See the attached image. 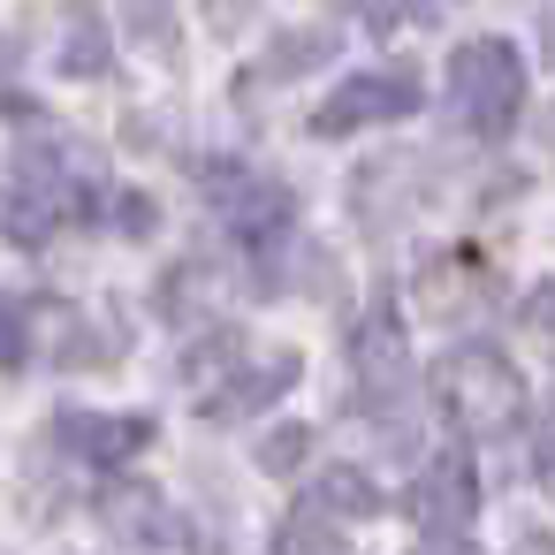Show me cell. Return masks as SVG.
Masks as SVG:
<instances>
[{"label": "cell", "instance_id": "5", "mask_svg": "<svg viewBox=\"0 0 555 555\" xmlns=\"http://www.w3.org/2000/svg\"><path fill=\"white\" fill-rule=\"evenodd\" d=\"M411 517L426 525V540H464V532H472V517H479V479H472V456H464V449L426 456V472L411 479Z\"/></svg>", "mask_w": 555, "mask_h": 555}, {"label": "cell", "instance_id": "6", "mask_svg": "<svg viewBox=\"0 0 555 555\" xmlns=\"http://www.w3.org/2000/svg\"><path fill=\"white\" fill-rule=\"evenodd\" d=\"M206 191H214V206L229 214V229H236L244 244H274V236L289 229V191H282L274 176H251V168L214 160V168H206Z\"/></svg>", "mask_w": 555, "mask_h": 555}, {"label": "cell", "instance_id": "15", "mask_svg": "<svg viewBox=\"0 0 555 555\" xmlns=\"http://www.w3.org/2000/svg\"><path fill=\"white\" fill-rule=\"evenodd\" d=\"M411 555H472V547H464V540H418Z\"/></svg>", "mask_w": 555, "mask_h": 555}, {"label": "cell", "instance_id": "13", "mask_svg": "<svg viewBox=\"0 0 555 555\" xmlns=\"http://www.w3.org/2000/svg\"><path fill=\"white\" fill-rule=\"evenodd\" d=\"M31 350V327H24V305L16 297H0V373H16Z\"/></svg>", "mask_w": 555, "mask_h": 555}, {"label": "cell", "instance_id": "14", "mask_svg": "<svg viewBox=\"0 0 555 555\" xmlns=\"http://www.w3.org/2000/svg\"><path fill=\"white\" fill-rule=\"evenodd\" d=\"M305 449H312V426H282V434L259 449V464H267V472H297V464H305Z\"/></svg>", "mask_w": 555, "mask_h": 555}, {"label": "cell", "instance_id": "4", "mask_svg": "<svg viewBox=\"0 0 555 555\" xmlns=\"http://www.w3.org/2000/svg\"><path fill=\"white\" fill-rule=\"evenodd\" d=\"M403 115H418V77L411 69H365V77H350L320 100L312 138H350L365 122H403Z\"/></svg>", "mask_w": 555, "mask_h": 555}, {"label": "cell", "instance_id": "7", "mask_svg": "<svg viewBox=\"0 0 555 555\" xmlns=\"http://www.w3.org/2000/svg\"><path fill=\"white\" fill-rule=\"evenodd\" d=\"M153 434L160 426L145 411H62V449L85 456V464H100V472H115L138 449H153Z\"/></svg>", "mask_w": 555, "mask_h": 555}, {"label": "cell", "instance_id": "11", "mask_svg": "<svg viewBox=\"0 0 555 555\" xmlns=\"http://www.w3.org/2000/svg\"><path fill=\"white\" fill-rule=\"evenodd\" d=\"M380 509V487L358 472V464H327L320 479H312V494H305V517H320V525H335V517H373Z\"/></svg>", "mask_w": 555, "mask_h": 555}, {"label": "cell", "instance_id": "10", "mask_svg": "<svg viewBox=\"0 0 555 555\" xmlns=\"http://www.w3.org/2000/svg\"><path fill=\"white\" fill-rule=\"evenodd\" d=\"M297 388V350H267V365H244L236 358V380L229 388H214V396H198L214 418H251V411H267L274 396H289Z\"/></svg>", "mask_w": 555, "mask_h": 555}, {"label": "cell", "instance_id": "8", "mask_svg": "<svg viewBox=\"0 0 555 555\" xmlns=\"http://www.w3.org/2000/svg\"><path fill=\"white\" fill-rule=\"evenodd\" d=\"M358 380H365V403H373V411H403L411 365H403V320H396L388 305L358 327Z\"/></svg>", "mask_w": 555, "mask_h": 555}, {"label": "cell", "instance_id": "3", "mask_svg": "<svg viewBox=\"0 0 555 555\" xmlns=\"http://www.w3.org/2000/svg\"><path fill=\"white\" fill-rule=\"evenodd\" d=\"M449 107L464 115V130L479 138H509L517 107H525V69L502 39H464L449 54Z\"/></svg>", "mask_w": 555, "mask_h": 555}, {"label": "cell", "instance_id": "9", "mask_svg": "<svg viewBox=\"0 0 555 555\" xmlns=\"http://www.w3.org/2000/svg\"><path fill=\"white\" fill-rule=\"evenodd\" d=\"M100 525H107L115 540H130V547H168V540H176V509H168L160 487H145V479H115V487L100 494Z\"/></svg>", "mask_w": 555, "mask_h": 555}, {"label": "cell", "instance_id": "2", "mask_svg": "<svg viewBox=\"0 0 555 555\" xmlns=\"http://www.w3.org/2000/svg\"><path fill=\"white\" fill-rule=\"evenodd\" d=\"M434 388H441V411L456 418V434H479V441H502V434H517L525 426V373L502 358V350H487V343H464V350H449L441 358V373H434Z\"/></svg>", "mask_w": 555, "mask_h": 555}, {"label": "cell", "instance_id": "1", "mask_svg": "<svg viewBox=\"0 0 555 555\" xmlns=\"http://www.w3.org/2000/svg\"><path fill=\"white\" fill-rule=\"evenodd\" d=\"M92 153L77 145H39L16 160L9 176V206H0V221H9V244H54L69 221L92 214Z\"/></svg>", "mask_w": 555, "mask_h": 555}, {"label": "cell", "instance_id": "12", "mask_svg": "<svg viewBox=\"0 0 555 555\" xmlns=\"http://www.w3.org/2000/svg\"><path fill=\"white\" fill-rule=\"evenodd\" d=\"M69 77H100L107 69V47H100V16H77L69 24V54H62Z\"/></svg>", "mask_w": 555, "mask_h": 555}]
</instances>
